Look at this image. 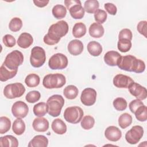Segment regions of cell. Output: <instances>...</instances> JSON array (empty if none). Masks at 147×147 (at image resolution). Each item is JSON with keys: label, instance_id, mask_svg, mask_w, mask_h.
Here are the masks:
<instances>
[{"label": "cell", "instance_id": "6da1fadb", "mask_svg": "<svg viewBox=\"0 0 147 147\" xmlns=\"http://www.w3.org/2000/svg\"><path fill=\"white\" fill-rule=\"evenodd\" d=\"M68 25L65 21L61 20L52 24L49 28L48 33L43 38L45 44L53 45L57 44L62 37L65 36L68 32Z\"/></svg>", "mask_w": 147, "mask_h": 147}, {"label": "cell", "instance_id": "7a4b0ae2", "mask_svg": "<svg viewBox=\"0 0 147 147\" xmlns=\"http://www.w3.org/2000/svg\"><path fill=\"white\" fill-rule=\"evenodd\" d=\"M117 66L122 70L134 72L137 74L143 72L145 69V64L141 59H137L135 56L128 55L121 57Z\"/></svg>", "mask_w": 147, "mask_h": 147}, {"label": "cell", "instance_id": "3957f363", "mask_svg": "<svg viewBox=\"0 0 147 147\" xmlns=\"http://www.w3.org/2000/svg\"><path fill=\"white\" fill-rule=\"evenodd\" d=\"M64 105V99L60 95H53L47 101L48 113L52 117H58Z\"/></svg>", "mask_w": 147, "mask_h": 147}, {"label": "cell", "instance_id": "277c9868", "mask_svg": "<svg viewBox=\"0 0 147 147\" xmlns=\"http://www.w3.org/2000/svg\"><path fill=\"white\" fill-rule=\"evenodd\" d=\"M65 83L66 80L64 75L58 73L48 74L44 76L42 80L44 87L48 89L61 88Z\"/></svg>", "mask_w": 147, "mask_h": 147}, {"label": "cell", "instance_id": "5b68a950", "mask_svg": "<svg viewBox=\"0 0 147 147\" xmlns=\"http://www.w3.org/2000/svg\"><path fill=\"white\" fill-rule=\"evenodd\" d=\"M24 61V56L22 52L18 50H14L7 54L3 64L11 70L18 69Z\"/></svg>", "mask_w": 147, "mask_h": 147}, {"label": "cell", "instance_id": "8992f818", "mask_svg": "<svg viewBox=\"0 0 147 147\" xmlns=\"http://www.w3.org/2000/svg\"><path fill=\"white\" fill-rule=\"evenodd\" d=\"M64 4L71 17L76 20L82 19L84 16V9L79 0H65Z\"/></svg>", "mask_w": 147, "mask_h": 147}, {"label": "cell", "instance_id": "52a82bcc", "mask_svg": "<svg viewBox=\"0 0 147 147\" xmlns=\"http://www.w3.org/2000/svg\"><path fill=\"white\" fill-rule=\"evenodd\" d=\"M25 92V88L21 83H14L6 85L3 89V95L8 99L21 97Z\"/></svg>", "mask_w": 147, "mask_h": 147}, {"label": "cell", "instance_id": "ba28073f", "mask_svg": "<svg viewBox=\"0 0 147 147\" xmlns=\"http://www.w3.org/2000/svg\"><path fill=\"white\" fill-rule=\"evenodd\" d=\"M83 116V111L79 106H71L65 109L64 118L69 123L76 124L79 123Z\"/></svg>", "mask_w": 147, "mask_h": 147}, {"label": "cell", "instance_id": "9c48e42d", "mask_svg": "<svg viewBox=\"0 0 147 147\" xmlns=\"http://www.w3.org/2000/svg\"><path fill=\"white\" fill-rule=\"evenodd\" d=\"M46 60L45 50L40 47H34L31 51L30 62L31 65L35 68L41 67Z\"/></svg>", "mask_w": 147, "mask_h": 147}, {"label": "cell", "instance_id": "30bf717a", "mask_svg": "<svg viewBox=\"0 0 147 147\" xmlns=\"http://www.w3.org/2000/svg\"><path fill=\"white\" fill-rule=\"evenodd\" d=\"M68 59L63 53H57L52 55L48 61V65L52 69H63L68 65Z\"/></svg>", "mask_w": 147, "mask_h": 147}, {"label": "cell", "instance_id": "8fae6325", "mask_svg": "<svg viewBox=\"0 0 147 147\" xmlns=\"http://www.w3.org/2000/svg\"><path fill=\"white\" fill-rule=\"evenodd\" d=\"M144 135V129L142 126L136 125L133 126L125 134V139L130 144L134 145L138 143Z\"/></svg>", "mask_w": 147, "mask_h": 147}, {"label": "cell", "instance_id": "7c38bea8", "mask_svg": "<svg viewBox=\"0 0 147 147\" xmlns=\"http://www.w3.org/2000/svg\"><path fill=\"white\" fill-rule=\"evenodd\" d=\"M96 95V91L94 88H86L82 92L80 100L84 105L90 106L95 103Z\"/></svg>", "mask_w": 147, "mask_h": 147}, {"label": "cell", "instance_id": "4fadbf2b", "mask_svg": "<svg viewBox=\"0 0 147 147\" xmlns=\"http://www.w3.org/2000/svg\"><path fill=\"white\" fill-rule=\"evenodd\" d=\"M29 112L28 105L23 101H17L12 106L11 113L14 117L18 118H25Z\"/></svg>", "mask_w": 147, "mask_h": 147}, {"label": "cell", "instance_id": "5bb4252c", "mask_svg": "<svg viewBox=\"0 0 147 147\" xmlns=\"http://www.w3.org/2000/svg\"><path fill=\"white\" fill-rule=\"evenodd\" d=\"M129 91L137 99L144 100L147 97V90L145 87L134 82L129 87Z\"/></svg>", "mask_w": 147, "mask_h": 147}, {"label": "cell", "instance_id": "9a60e30c", "mask_svg": "<svg viewBox=\"0 0 147 147\" xmlns=\"http://www.w3.org/2000/svg\"><path fill=\"white\" fill-rule=\"evenodd\" d=\"M133 82L130 77L123 74H118L113 79V84L117 88H128Z\"/></svg>", "mask_w": 147, "mask_h": 147}, {"label": "cell", "instance_id": "2e32d148", "mask_svg": "<svg viewBox=\"0 0 147 147\" xmlns=\"http://www.w3.org/2000/svg\"><path fill=\"white\" fill-rule=\"evenodd\" d=\"M105 136L108 140L113 142H116L121 138L122 132L117 127L110 126L106 129Z\"/></svg>", "mask_w": 147, "mask_h": 147}, {"label": "cell", "instance_id": "e0dca14e", "mask_svg": "<svg viewBox=\"0 0 147 147\" xmlns=\"http://www.w3.org/2000/svg\"><path fill=\"white\" fill-rule=\"evenodd\" d=\"M121 55L117 51H110L106 53L104 56V61L109 66H116L118 64Z\"/></svg>", "mask_w": 147, "mask_h": 147}, {"label": "cell", "instance_id": "ac0fdd59", "mask_svg": "<svg viewBox=\"0 0 147 147\" xmlns=\"http://www.w3.org/2000/svg\"><path fill=\"white\" fill-rule=\"evenodd\" d=\"M32 126L35 131L38 132H44L49 128V122L46 118L42 117H38L33 120Z\"/></svg>", "mask_w": 147, "mask_h": 147}, {"label": "cell", "instance_id": "d6986e66", "mask_svg": "<svg viewBox=\"0 0 147 147\" xmlns=\"http://www.w3.org/2000/svg\"><path fill=\"white\" fill-rule=\"evenodd\" d=\"M67 48L70 54L74 56H78L83 52V44L81 41L75 39L69 42Z\"/></svg>", "mask_w": 147, "mask_h": 147}, {"label": "cell", "instance_id": "ffe728a7", "mask_svg": "<svg viewBox=\"0 0 147 147\" xmlns=\"http://www.w3.org/2000/svg\"><path fill=\"white\" fill-rule=\"evenodd\" d=\"M33 38L32 35L26 32L21 33L17 40L18 45L24 49L29 47L33 44Z\"/></svg>", "mask_w": 147, "mask_h": 147}, {"label": "cell", "instance_id": "44dd1931", "mask_svg": "<svg viewBox=\"0 0 147 147\" xmlns=\"http://www.w3.org/2000/svg\"><path fill=\"white\" fill-rule=\"evenodd\" d=\"M48 145V138L42 135L34 136L29 142V147H47Z\"/></svg>", "mask_w": 147, "mask_h": 147}, {"label": "cell", "instance_id": "7402d4cb", "mask_svg": "<svg viewBox=\"0 0 147 147\" xmlns=\"http://www.w3.org/2000/svg\"><path fill=\"white\" fill-rule=\"evenodd\" d=\"M88 32L91 37L94 38H100L103 36L105 30L102 24L94 22L90 25Z\"/></svg>", "mask_w": 147, "mask_h": 147}, {"label": "cell", "instance_id": "603a6c76", "mask_svg": "<svg viewBox=\"0 0 147 147\" xmlns=\"http://www.w3.org/2000/svg\"><path fill=\"white\" fill-rule=\"evenodd\" d=\"M18 69L11 70L6 67L3 64H2L0 68V80L1 82H6L14 77Z\"/></svg>", "mask_w": 147, "mask_h": 147}, {"label": "cell", "instance_id": "cb8c5ba5", "mask_svg": "<svg viewBox=\"0 0 147 147\" xmlns=\"http://www.w3.org/2000/svg\"><path fill=\"white\" fill-rule=\"evenodd\" d=\"M51 127L53 131L57 134H64L67 131V125L60 118L54 119L52 123Z\"/></svg>", "mask_w": 147, "mask_h": 147}, {"label": "cell", "instance_id": "d4e9b609", "mask_svg": "<svg viewBox=\"0 0 147 147\" xmlns=\"http://www.w3.org/2000/svg\"><path fill=\"white\" fill-rule=\"evenodd\" d=\"M0 146L17 147L18 146V141L15 137L11 135H6L0 137Z\"/></svg>", "mask_w": 147, "mask_h": 147}, {"label": "cell", "instance_id": "484cf974", "mask_svg": "<svg viewBox=\"0 0 147 147\" xmlns=\"http://www.w3.org/2000/svg\"><path fill=\"white\" fill-rule=\"evenodd\" d=\"M87 51L91 55L98 56L102 52V47L98 42L92 41L88 42L87 45Z\"/></svg>", "mask_w": 147, "mask_h": 147}, {"label": "cell", "instance_id": "4316f807", "mask_svg": "<svg viewBox=\"0 0 147 147\" xmlns=\"http://www.w3.org/2000/svg\"><path fill=\"white\" fill-rule=\"evenodd\" d=\"M12 130L14 133L16 135L20 136L22 134L25 130V124L24 121L21 118H17L13 122Z\"/></svg>", "mask_w": 147, "mask_h": 147}, {"label": "cell", "instance_id": "83f0119b", "mask_svg": "<svg viewBox=\"0 0 147 147\" xmlns=\"http://www.w3.org/2000/svg\"><path fill=\"white\" fill-rule=\"evenodd\" d=\"M86 26L82 22L76 23L72 28V34L76 38H80L86 33Z\"/></svg>", "mask_w": 147, "mask_h": 147}, {"label": "cell", "instance_id": "f1b7e54d", "mask_svg": "<svg viewBox=\"0 0 147 147\" xmlns=\"http://www.w3.org/2000/svg\"><path fill=\"white\" fill-rule=\"evenodd\" d=\"M79 94L78 88L74 85L67 86L63 91L64 96L68 99H75Z\"/></svg>", "mask_w": 147, "mask_h": 147}, {"label": "cell", "instance_id": "f546056e", "mask_svg": "<svg viewBox=\"0 0 147 147\" xmlns=\"http://www.w3.org/2000/svg\"><path fill=\"white\" fill-rule=\"evenodd\" d=\"M52 13L55 18L61 19L65 17L67 14V9L64 6L58 4L53 6Z\"/></svg>", "mask_w": 147, "mask_h": 147}, {"label": "cell", "instance_id": "4dcf8cb0", "mask_svg": "<svg viewBox=\"0 0 147 147\" xmlns=\"http://www.w3.org/2000/svg\"><path fill=\"white\" fill-rule=\"evenodd\" d=\"M33 110L36 116L38 117H43L48 113L47 103L45 102H39L34 106Z\"/></svg>", "mask_w": 147, "mask_h": 147}, {"label": "cell", "instance_id": "1f68e13d", "mask_svg": "<svg viewBox=\"0 0 147 147\" xmlns=\"http://www.w3.org/2000/svg\"><path fill=\"white\" fill-rule=\"evenodd\" d=\"M132 117L129 113H125L121 114L118 118V125L122 129H125L132 123Z\"/></svg>", "mask_w": 147, "mask_h": 147}, {"label": "cell", "instance_id": "d6a6232c", "mask_svg": "<svg viewBox=\"0 0 147 147\" xmlns=\"http://www.w3.org/2000/svg\"><path fill=\"white\" fill-rule=\"evenodd\" d=\"M40 82L39 76L35 74H30L26 76L25 79V83L29 87H37Z\"/></svg>", "mask_w": 147, "mask_h": 147}, {"label": "cell", "instance_id": "836d02e7", "mask_svg": "<svg viewBox=\"0 0 147 147\" xmlns=\"http://www.w3.org/2000/svg\"><path fill=\"white\" fill-rule=\"evenodd\" d=\"M99 3L96 0H87L84 2V9L88 13H94L99 8Z\"/></svg>", "mask_w": 147, "mask_h": 147}, {"label": "cell", "instance_id": "e575fe53", "mask_svg": "<svg viewBox=\"0 0 147 147\" xmlns=\"http://www.w3.org/2000/svg\"><path fill=\"white\" fill-rule=\"evenodd\" d=\"M137 120L141 122L146 121L147 119V107L144 105L139 107L134 113Z\"/></svg>", "mask_w": 147, "mask_h": 147}, {"label": "cell", "instance_id": "d590c367", "mask_svg": "<svg viewBox=\"0 0 147 147\" xmlns=\"http://www.w3.org/2000/svg\"><path fill=\"white\" fill-rule=\"evenodd\" d=\"M11 127V121L6 117H0V134H3L7 132Z\"/></svg>", "mask_w": 147, "mask_h": 147}, {"label": "cell", "instance_id": "8d00e7d4", "mask_svg": "<svg viewBox=\"0 0 147 147\" xmlns=\"http://www.w3.org/2000/svg\"><path fill=\"white\" fill-rule=\"evenodd\" d=\"M22 26V21L18 17L13 18L9 22V29L14 32L19 31Z\"/></svg>", "mask_w": 147, "mask_h": 147}, {"label": "cell", "instance_id": "74e56055", "mask_svg": "<svg viewBox=\"0 0 147 147\" xmlns=\"http://www.w3.org/2000/svg\"><path fill=\"white\" fill-rule=\"evenodd\" d=\"M95 124V119L91 115H86L82 119L81 126L85 130H89L93 127Z\"/></svg>", "mask_w": 147, "mask_h": 147}, {"label": "cell", "instance_id": "f35d334b", "mask_svg": "<svg viewBox=\"0 0 147 147\" xmlns=\"http://www.w3.org/2000/svg\"><path fill=\"white\" fill-rule=\"evenodd\" d=\"M118 49L121 52H128L131 47V41L126 39H119L117 44Z\"/></svg>", "mask_w": 147, "mask_h": 147}, {"label": "cell", "instance_id": "ab89813d", "mask_svg": "<svg viewBox=\"0 0 147 147\" xmlns=\"http://www.w3.org/2000/svg\"><path fill=\"white\" fill-rule=\"evenodd\" d=\"M113 106L117 110L123 111L126 109L127 103L126 100L124 98L121 97H118L114 100Z\"/></svg>", "mask_w": 147, "mask_h": 147}, {"label": "cell", "instance_id": "60d3db41", "mask_svg": "<svg viewBox=\"0 0 147 147\" xmlns=\"http://www.w3.org/2000/svg\"><path fill=\"white\" fill-rule=\"evenodd\" d=\"M107 17V13L102 9H98L95 13H94V18L95 21L97 23L99 24H103L104 23Z\"/></svg>", "mask_w": 147, "mask_h": 147}, {"label": "cell", "instance_id": "b9f144b4", "mask_svg": "<svg viewBox=\"0 0 147 147\" xmlns=\"http://www.w3.org/2000/svg\"><path fill=\"white\" fill-rule=\"evenodd\" d=\"M40 97H41V94L40 92L38 91L34 90V91H31L29 92L26 94L25 96V99L28 102L30 103H33L38 101L40 99Z\"/></svg>", "mask_w": 147, "mask_h": 147}, {"label": "cell", "instance_id": "7bdbcfd3", "mask_svg": "<svg viewBox=\"0 0 147 147\" xmlns=\"http://www.w3.org/2000/svg\"><path fill=\"white\" fill-rule=\"evenodd\" d=\"M3 44L9 48H11L16 45V39L11 34H7L5 35L2 38Z\"/></svg>", "mask_w": 147, "mask_h": 147}, {"label": "cell", "instance_id": "ee69618b", "mask_svg": "<svg viewBox=\"0 0 147 147\" xmlns=\"http://www.w3.org/2000/svg\"><path fill=\"white\" fill-rule=\"evenodd\" d=\"M132 32L131 31L127 28L122 29L118 35V40L119 39H126L131 41L132 40Z\"/></svg>", "mask_w": 147, "mask_h": 147}, {"label": "cell", "instance_id": "f6af8a7d", "mask_svg": "<svg viewBox=\"0 0 147 147\" xmlns=\"http://www.w3.org/2000/svg\"><path fill=\"white\" fill-rule=\"evenodd\" d=\"M144 104L143 103V102L142 101H141V100L139 99H134L133 100L129 105V109L131 111V112L132 113H134V112L136 111V110L141 106L144 105Z\"/></svg>", "mask_w": 147, "mask_h": 147}, {"label": "cell", "instance_id": "bcb514c9", "mask_svg": "<svg viewBox=\"0 0 147 147\" xmlns=\"http://www.w3.org/2000/svg\"><path fill=\"white\" fill-rule=\"evenodd\" d=\"M146 24H147V22L146 21H141L137 25V30L140 34H142L145 38L147 37Z\"/></svg>", "mask_w": 147, "mask_h": 147}, {"label": "cell", "instance_id": "7dc6e473", "mask_svg": "<svg viewBox=\"0 0 147 147\" xmlns=\"http://www.w3.org/2000/svg\"><path fill=\"white\" fill-rule=\"evenodd\" d=\"M106 10L111 15H115L117 11V7L112 3H106L104 5Z\"/></svg>", "mask_w": 147, "mask_h": 147}, {"label": "cell", "instance_id": "c3c4849f", "mask_svg": "<svg viewBox=\"0 0 147 147\" xmlns=\"http://www.w3.org/2000/svg\"><path fill=\"white\" fill-rule=\"evenodd\" d=\"M49 1L48 0H45V1H40V0H34L33 3L34 5L39 7H43L46 6L48 3H49Z\"/></svg>", "mask_w": 147, "mask_h": 147}]
</instances>
